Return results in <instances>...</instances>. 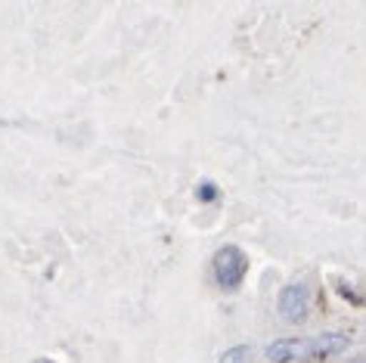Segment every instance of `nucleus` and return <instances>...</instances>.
<instances>
[{
	"instance_id": "1",
	"label": "nucleus",
	"mask_w": 366,
	"mask_h": 363,
	"mask_svg": "<svg viewBox=\"0 0 366 363\" xmlns=\"http://www.w3.org/2000/svg\"><path fill=\"white\" fill-rule=\"evenodd\" d=\"M212 270H214V283L221 286L224 292H233V289L242 286L245 270H249V258H245L242 249L224 246V249H217V255L212 261Z\"/></svg>"
},
{
	"instance_id": "5",
	"label": "nucleus",
	"mask_w": 366,
	"mask_h": 363,
	"mask_svg": "<svg viewBox=\"0 0 366 363\" xmlns=\"http://www.w3.org/2000/svg\"><path fill=\"white\" fill-rule=\"evenodd\" d=\"M41 363H53V360H41Z\"/></svg>"
},
{
	"instance_id": "4",
	"label": "nucleus",
	"mask_w": 366,
	"mask_h": 363,
	"mask_svg": "<svg viewBox=\"0 0 366 363\" xmlns=\"http://www.w3.org/2000/svg\"><path fill=\"white\" fill-rule=\"evenodd\" d=\"M249 357H252V351H249V344H236V348H230L224 354L217 363H249Z\"/></svg>"
},
{
	"instance_id": "3",
	"label": "nucleus",
	"mask_w": 366,
	"mask_h": 363,
	"mask_svg": "<svg viewBox=\"0 0 366 363\" xmlns=\"http://www.w3.org/2000/svg\"><path fill=\"white\" fill-rule=\"evenodd\" d=\"M307 307H310V298H307V289L301 283H292L280 292V302H277V311L286 323H301L307 317Z\"/></svg>"
},
{
	"instance_id": "2",
	"label": "nucleus",
	"mask_w": 366,
	"mask_h": 363,
	"mask_svg": "<svg viewBox=\"0 0 366 363\" xmlns=\"http://www.w3.org/2000/svg\"><path fill=\"white\" fill-rule=\"evenodd\" d=\"M267 363H292V360H314V339H277L264 348Z\"/></svg>"
}]
</instances>
